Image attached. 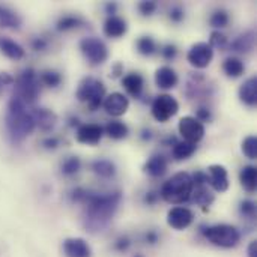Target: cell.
Instances as JSON below:
<instances>
[{
    "mask_svg": "<svg viewBox=\"0 0 257 257\" xmlns=\"http://www.w3.org/2000/svg\"><path fill=\"white\" fill-rule=\"evenodd\" d=\"M136 257H143V256H140V254H137V256H136Z\"/></svg>",
    "mask_w": 257,
    "mask_h": 257,
    "instance_id": "f5cc1de1",
    "label": "cell"
},
{
    "mask_svg": "<svg viewBox=\"0 0 257 257\" xmlns=\"http://www.w3.org/2000/svg\"><path fill=\"white\" fill-rule=\"evenodd\" d=\"M163 56L166 59H173L176 56V47L175 45H166L163 50Z\"/></svg>",
    "mask_w": 257,
    "mask_h": 257,
    "instance_id": "b9f144b4",
    "label": "cell"
},
{
    "mask_svg": "<svg viewBox=\"0 0 257 257\" xmlns=\"http://www.w3.org/2000/svg\"><path fill=\"white\" fill-rule=\"evenodd\" d=\"M223 69H224V72H226L229 77L236 78V77H241V75L244 74V63H242V60L238 59V57H229V59L224 60Z\"/></svg>",
    "mask_w": 257,
    "mask_h": 257,
    "instance_id": "484cf974",
    "label": "cell"
},
{
    "mask_svg": "<svg viewBox=\"0 0 257 257\" xmlns=\"http://www.w3.org/2000/svg\"><path fill=\"white\" fill-rule=\"evenodd\" d=\"M248 257H257V242L253 241L248 245Z\"/></svg>",
    "mask_w": 257,
    "mask_h": 257,
    "instance_id": "7dc6e473",
    "label": "cell"
},
{
    "mask_svg": "<svg viewBox=\"0 0 257 257\" xmlns=\"http://www.w3.org/2000/svg\"><path fill=\"white\" fill-rule=\"evenodd\" d=\"M32 116L35 119V125H38L39 130H42V131H51L56 126L57 116L51 110H47V108H35L33 113H32Z\"/></svg>",
    "mask_w": 257,
    "mask_h": 257,
    "instance_id": "2e32d148",
    "label": "cell"
},
{
    "mask_svg": "<svg viewBox=\"0 0 257 257\" xmlns=\"http://www.w3.org/2000/svg\"><path fill=\"white\" fill-rule=\"evenodd\" d=\"M78 170H80V160L77 157H71L66 161H63V164H62V172L68 176L77 173Z\"/></svg>",
    "mask_w": 257,
    "mask_h": 257,
    "instance_id": "d590c367",
    "label": "cell"
},
{
    "mask_svg": "<svg viewBox=\"0 0 257 257\" xmlns=\"http://www.w3.org/2000/svg\"><path fill=\"white\" fill-rule=\"evenodd\" d=\"M41 81L44 84L50 86V87H57L60 84V81H62V77L56 71H44L41 74Z\"/></svg>",
    "mask_w": 257,
    "mask_h": 257,
    "instance_id": "d6a6232c",
    "label": "cell"
},
{
    "mask_svg": "<svg viewBox=\"0 0 257 257\" xmlns=\"http://www.w3.org/2000/svg\"><path fill=\"white\" fill-rule=\"evenodd\" d=\"M209 184L212 185V188L218 193H224L229 188V176H227V170L224 166L220 164H212L209 167Z\"/></svg>",
    "mask_w": 257,
    "mask_h": 257,
    "instance_id": "4fadbf2b",
    "label": "cell"
},
{
    "mask_svg": "<svg viewBox=\"0 0 257 257\" xmlns=\"http://www.w3.org/2000/svg\"><path fill=\"white\" fill-rule=\"evenodd\" d=\"M242 152L245 154L247 158L256 160L257 158V139L256 136H248L242 142Z\"/></svg>",
    "mask_w": 257,
    "mask_h": 257,
    "instance_id": "f546056e",
    "label": "cell"
},
{
    "mask_svg": "<svg viewBox=\"0 0 257 257\" xmlns=\"http://www.w3.org/2000/svg\"><path fill=\"white\" fill-rule=\"evenodd\" d=\"M203 235L209 242H212L214 245L223 247V248H232L241 239V235H239L238 229L230 226V224L211 226V227L203 230Z\"/></svg>",
    "mask_w": 257,
    "mask_h": 257,
    "instance_id": "5b68a950",
    "label": "cell"
},
{
    "mask_svg": "<svg viewBox=\"0 0 257 257\" xmlns=\"http://www.w3.org/2000/svg\"><path fill=\"white\" fill-rule=\"evenodd\" d=\"M57 145H59V140L57 139H45L44 140V146L47 148V149H54V148H57Z\"/></svg>",
    "mask_w": 257,
    "mask_h": 257,
    "instance_id": "f6af8a7d",
    "label": "cell"
},
{
    "mask_svg": "<svg viewBox=\"0 0 257 257\" xmlns=\"http://www.w3.org/2000/svg\"><path fill=\"white\" fill-rule=\"evenodd\" d=\"M126 23L116 15H110L104 23V33L108 38H120L122 35L126 33Z\"/></svg>",
    "mask_w": 257,
    "mask_h": 257,
    "instance_id": "ac0fdd59",
    "label": "cell"
},
{
    "mask_svg": "<svg viewBox=\"0 0 257 257\" xmlns=\"http://www.w3.org/2000/svg\"><path fill=\"white\" fill-rule=\"evenodd\" d=\"M154 200H155V194H154V193H149V194L146 196V202H148V203H152Z\"/></svg>",
    "mask_w": 257,
    "mask_h": 257,
    "instance_id": "f907efd6",
    "label": "cell"
},
{
    "mask_svg": "<svg viewBox=\"0 0 257 257\" xmlns=\"http://www.w3.org/2000/svg\"><path fill=\"white\" fill-rule=\"evenodd\" d=\"M102 137V128L96 123L81 125L77 131V142L84 145H96Z\"/></svg>",
    "mask_w": 257,
    "mask_h": 257,
    "instance_id": "9a60e30c",
    "label": "cell"
},
{
    "mask_svg": "<svg viewBox=\"0 0 257 257\" xmlns=\"http://www.w3.org/2000/svg\"><path fill=\"white\" fill-rule=\"evenodd\" d=\"M21 26V18L20 15L12 11L8 6L0 5V27H6V29H20Z\"/></svg>",
    "mask_w": 257,
    "mask_h": 257,
    "instance_id": "603a6c76",
    "label": "cell"
},
{
    "mask_svg": "<svg viewBox=\"0 0 257 257\" xmlns=\"http://www.w3.org/2000/svg\"><path fill=\"white\" fill-rule=\"evenodd\" d=\"M63 253L66 257H90L92 250L81 238H69L63 242Z\"/></svg>",
    "mask_w": 257,
    "mask_h": 257,
    "instance_id": "5bb4252c",
    "label": "cell"
},
{
    "mask_svg": "<svg viewBox=\"0 0 257 257\" xmlns=\"http://www.w3.org/2000/svg\"><path fill=\"white\" fill-rule=\"evenodd\" d=\"M256 175L257 170L256 167H253V166H245V167L241 170V175H239L241 184H242V187H244L247 191H250V193H253V191L256 190Z\"/></svg>",
    "mask_w": 257,
    "mask_h": 257,
    "instance_id": "d4e9b609",
    "label": "cell"
},
{
    "mask_svg": "<svg viewBox=\"0 0 257 257\" xmlns=\"http://www.w3.org/2000/svg\"><path fill=\"white\" fill-rule=\"evenodd\" d=\"M114 9H116V5H114V3H108V5H107V11H108L111 15L114 14Z\"/></svg>",
    "mask_w": 257,
    "mask_h": 257,
    "instance_id": "681fc988",
    "label": "cell"
},
{
    "mask_svg": "<svg viewBox=\"0 0 257 257\" xmlns=\"http://www.w3.org/2000/svg\"><path fill=\"white\" fill-rule=\"evenodd\" d=\"M80 48H81V53L84 54V57L89 60L90 65H101L108 57L107 45L101 39L93 38V36L81 39Z\"/></svg>",
    "mask_w": 257,
    "mask_h": 257,
    "instance_id": "52a82bcc",
    "label": "cell"
},
{
    "mask_svg": "<svg viewBox=\"0 0 257 257\" xmlns=\"http://www.w3.org/2000/svg\"><path fill=\"white\" fill-rule=\"evenodd\" d=\"M92 170L102 176V178H111L114 173H116V167L111 161L108 160H96L93 164H92Z\"/></svg>",
    "mask_w": 257,
    "mask_h": 257,
    "instance_id": "83f0119b",
    "label": "cell"
},
{
    "mask_svg": "<svg viewBox=\"0 0 257 257\" xmlns=\"http://www.w3.org/2000/svg\"><path fill=\"white\" fill-rule=\"evenodd\" d=\"M241 212H242L245 217L253 218V217L256 215V205H254L251 200H245V202H242V205H241Z\"/></svg>",
    "mask_w": 257,
    "mask_h": 257,
    "instance_id": "74e56055",
    "label": "cell"
},
{
    "mask_svg": "<svg viewBox=\"0 0 257 257\" xmlns=\"http://www.w3.org/2000/svg\"><path fill=\"white\" fill-rule=\"evenodd\" d=\"M139 9L143 15H152L157 9V3L155 2H142L139 5Z\"/></svg>",
    "mask_w": 257,
    "mask_h": 257,
    "instance_id": "f35d334b",
    "label": "cell"
},
{
    "mask_svg": "<svg viewBox=\"0 0 257 257\" xmlns=\"http://www.w3.org/2000/svg\"><path fill=\"white\" fill-rule=\"evenodd\" d=\"M209 116H211V114H209V111H208L206 108H200V110L197 111V117H196V119L202 122V120H208Z\"/></svg>",
    "mask_w": 257,
    "mask_h": 257,
    "instance_id": "bcb514c9",
    "label": "cell"
},
{
    "mask_svg": "<svg viewBox=\"0 0 257 257\" xmlns=\"http://www.w3.org/2000/svg\"><path fill=\"white\" fill-rule=\"evenodd\" d=\"M155 81L161 89H173L178 84V75L170 66H161L155 72Z\"/></svg>",
    "mask_w": 257,
    "mask_h": 257,
    "instance_id": "e0dca14e",
    "label": "cell"
},
{
    "mask_svg": "<svg viewBox=\"0 0 257 257\" xmlns=\"http://www.w3.org/2000/svg\"><path fill=\"white\" fill-rule=\"evenodd\" d=\"M196 145L193 143H188V142H179L175 145L173 148V157L176 160H187L190 158L194 152H196Z\"/></svg>",
    "mask_w": 257,
    "mask_h": 257,
    "instance_id": "f1b7e54d",
    "label": "cell"
},
{
    "mask_svg": "<svg viewBox=\"0 0 257 257\" xmlns=\"http://www.w3.org/2000/svg\"><path fill=\"white\" fill-rule=\"evenodd\" d=\"M254 42H256V35H254L253 30H250V32H245L244 35H239V36L230 44V47H232L235 51L247 53V51L253 50Z\"/></svg>",
    "mask_w": 257,
    "mask_h": 257,
    "instance_id": "cb8c5ba5",
    "label": "cell"
},
{
    "mask_svg": "<svg viewBox=\"0 0 257 257\" xmlns=\"http://www.w3.org/2000/svg\"><path fill=\"white\" fill-rule=\"evenodd\" d=\"M211 24L214 27H226L229 24V15L224 11H217L212 17H211Z\"/></svg>",
    "mask_w": 257,
    "mask_h": 257,
    "instance_id": "8d00e7d4",
    "label": "cell"
},
{
    "mask_svg": "<svg viewBox=\"0 0 257 257\" xmlns=\"http://www.w3.org/2000/svg\"><path fill=\"white\" fill-rule=\"evenodd\" d=\"M146 239H148V242L155 244L158 238H157V235H155V233H148V235H146Z\"/></svg>",
    "mask_w": 257,
    "mask_h": 257,
    "instance_id": "c3c4849f",
    "label": "cell"
},
{
    "mask_svg": "<svg viewBox=\"0 0 257 257\" xmlns=\"http://www.w3.org/2000/svg\"><path fill=\"white\" fill-rule=\"evenodd\" d=\"M179 133L184 137V142L196 145L205 136V126L200 120L193 116H185L179 120Z\"/></svg>",
    "mask_w": 257,
    "mask_h": 257,
    "instance_id": "9c48e42d",
    "label": "cell"
},
{
    "mask_svg": "<svg viewBox=\"0 0 257 257\" xmlns=\"http://www.w3.org/2000/svg\"><path fill=\"white\" fill-rule=\"evenodd\" d=\"M179 110L178 101L172 95H160L152 102V116L158 122H167Z\"/></svg>",
    "mask_w": 257,
    "mask_h": 257,
    "instance_id": "ba28073f",
    "label": "cell"
},
{
    "mask_svg": "<svg viewBox=\"0 0 257 257\" xmlns=\"http://www.w3.org/2000/svg\"><path fill=\"white\" fill-rule=\"evenodd\" d=\"M143 170L149 176H154V178L163 176L167 172V160L163 155H155L145 164Z\"/></svg>",
    "mask_w": 257,
    "mask_h": 257,
    "instance_id": "7402d4cb",
    "label": "cell"
},
{
    "mask_svg": "<svg viewBox=\"0 0 257 257\" xmlns=\"http://www.w3.org/2000/svg\"><path fill=\"white\" fill-rule=\"evenodd\" d=\"M35 119L32 113H27L26 104L17 98L12 96L8 104V114H6V130L14 143L23 142L32 131L35 130Z\"/></svg>",
    "mask_w": 257,
    "mask_h": 257,
    "instance_id": "7a4b0ae2",
    "label": "cell"
},
{
    "mask_svg": "<svg viewBox=\"0 0 257 257\" xmlns=\"http://www.w3.org/2000/svg\"><path fill=\"white\" fill-rule=\"evenodd\" d=\"M81 23H83V21H81L80 18L68 15V17H63V18H60V20H59V23H57V30H60V32H63V30H69V29L78 27Z\"/></svg>",
    "mask_w": 257,
    "mask_h": 257,
    "instance_id": "836d02e7",
    "label": "cell"
},
{
    "mask_svg": "<svg viewBox=\"0 0 257 257\" xmlns=\"http://www.w3.org/2000/svg\"><path fill=\"white\" fill-rule=\"evenodd\" d=\"M14 96L20 98L24 104H33L39 96V80L33 69H24L15 81Z\"/></svg>",
    "mask_w": 257,
    "mask_h": 257,
    "instance_id": "277c9868",
    "label": "cell"
},
{
    "mask_svg": "<svg viewBox=\"0 0 257 257\" xmlns=\"http://www.w3.org/2000/svg\"><path fill=\"white\" fill-rule=\"evenodd\" d=\"M239 98L247 105H256L257 102V78L251 77L239 89Z\"/></svg>",
    "mask_w": 257,
    "mask_h": 257,
    "instance_id": "d6986e66",
    "label": "cell"
},
{
    "mask_svg": "<svg viewBox=\"0 0 257 257\" xmlns=\"http://www.w3.org/2000/svg\"><path fill=\"white\" fill-rule=\"evenodd\" d=\"M130 107V101L123 93L113 92L104 99V108L108 114L111 116H122L126 113Z\"/></svg>",
    "mask_w": 257,
    "mask_h": 257,
    "instance_id": "7c38bea8",
    "label": "cell"
},
{
    "mask_svg": "<svg viewBox=\"0 0 257 257\" xmlns=\"http://www.w3.org/2000/svg\"><path fill=\"white\" fill-rule=\"evenodd\" d=\"M119 71H120V65H116V68H114V74H113V75H114V77H116V75H119Z\"/></svg>",
    "mask_w": 257,
    "mask_h": 257,
    "instance_id": "816d5d0a",
    "label": "cell"
},
{
    "mask_svg": "<svg viewBox=\"0 0 257 257\" xmlns=\"http://www.w3.org/2000/svg\"><path fill=\"white\" fill-rule=\"evenodd\" d=\"M194 202L205 208L214 202V196L205 187H199V190H196V194H194Z\"/></svg>",
    "mask_w": 257,
    "mask_h": 257,
    "instance_id": "1f68e13d",
    "label": "cell"
},
{
    "mask_svg": "<svg viewBox=\"0 0 257 257\" xmlns=\"http://www.w3.org/2000/svg\"><path fill=\"white\" fill-rule=\"evenodd\" d=\"M105 133L108 134V137H111L114 140H122V139H125L128 136V126L123 122L113 120V122L107 123Z\"/></svg>",
    "mask_w": 257,
    "mask_h": 257,
    "instance_id": "4316f807",
    "label": "cell"
},
{
    "mask_svg": "<svg viewBox=\"0 0 257 257\" xmlns=\"http://www.w3.org/2000/svg\"><path fill=\"white\" fill-rule=\"evenodd\" d=\"M12 81H14V78H12L9 74H6V72H2V74H0V92L5 89V86L11 84Z\"/></svg>",
    "mask_w": 257,
    "mask_h": 257,
    "instance_id": "60d3db41",
    "label": "cell"
},
{
    "mask_svg": "<svg viewBox=\"0 0 257 257\" xmlns=\"http://www.w3.org/2000/svg\"><path fill=\"white\" fill-rule=\"evenodd\" d=\"M32 47H33V50H36V51H42V50H45L47 42H45L42 38H36V39H33Z\"/></svg>",
    "mask_w": 257,
    "mask_h": 257,
    "instance_id": "7bdbcfd3",
    "label": "cell"
},
{
    "mask_svg": "<svg viewBox=\"0 0 257 257\" xmlns=\"http://www.w3.org/2000/svg\"><path fill=\"white\" fill-rule=\"evenodd\" d=\"M212 57H214V50L209 47L208 42H197V44H194L190 48L188 54H187L188 62L194 68H199V69L206 68L211 63Z\"/></svg>",
    "mask_w": 257,
    "mask_h": 257,
    "instance_id": "30bf717a",
    "label": "cell"
},
{
    "mask_svg": "<svg viewBox=\"0 0 257 257\" xmlns=\"http://www.w3.org/2000/svg\"><path fill=\"white\" fill-rule=\"evenodd\" d=\"M0 51L12 60H20L24 57V48L9 38L0 36Z\"/></svg>",
    "mask_w": 257,
    "mask_h": 257,
    "instance_id": "ffe728a7",
    "label": "cell"
},
{
    "mask_svg": "<svg viewBox=\"0 0 257 257\" xmlns=\"http://www.w3.org/2000/svg\"><path fill=\"white\" fill-rule=\"evenodd\" d=\"M137 48H139V51H140L142 54H145V56H151V54H154V53H155L157 45H155V41H154L152 38H149V36H143V38H140V39L137 41Z\"/></svg>",
    "mask_w": 257,
    "mask_h": 257,
    "instance_id": "4dcf8cb0",
    "label": "cell"
},
{
    "mask_svg": "<svg viewBox=\"0 0 257 257\" xmlns=\"http://www.w3.org/2000/svg\"><path fill=\"white\" fill-rule=\"evenodd\" d=\"M104 95H105L104 84L93 77L83 78L78 89H77V98L83 102H87L92 111L101 105Z\"/></svg>",
    "mask_w": 257,
    "mask_h": 257,
    "instance_id": "8992f818",
    "label": "cell"
},
{
    "mask_svg": "<svg viewBox=\"0 0 257 257\" xmlns=\"http://www.w3.org/2000/svg\"><path fill=\"white\" fill-rule=\"evenodd\" d=\"M170 18H172L173 21H181V20L184 18V11H182L179 6L172 8V11H170Z\"/></svg>",
    "mask_w": 257,
    "mask_h": 257,
    "instance_id": "ab89813d",
    "label": "cell"
},
{
    "mask_svg": "<svg viewBox=\"0 0 257 257\" xmlns=\"http://www.w3.org/2000/svg\"><path fill=\"white\" fill-rule=\"evenodd\" d=\"M72 200L81 202L86 206L84 211V226L89 232H102L110 220L113 218L120 200L122 194L119 191L108 194H92L86 190H75L72 194Z\"/></svg>",
    "mask_w": 257,
    "mask_h": 257,
    "instance_id": "6da1fadb",
    "label": "cell"
},
{
    "mask_svg": "<svg viewBox=\"0 0 257 257\" xmlns=\"http://www.w3.org/2000/svg\"><path fill=\"white\" fill-rule=\"evenodd\" d=\"M122 84H123V87L126 89V92H128L130 95L139 98L140 93H142V90H143L145 81H143V77H142L140 74L131 72V74H128V75H125V77L122 78Z\"/></svg>",
    "mask_w": 257,
    "mask_h": 257,
    "instance_id": "44dd1931",
    "label": "cell"
},
{
    "mask_svg": "<svg viewBox=\"0 0 257 257\" xmlns=\"http://www.w3.org/2000/svg\"><path fill=\"white\" fill-rule=\"evenodd\" d=\"M128 247H130V239H128V238H120V239L116 242V250L123 251V250H126Z\"/></svg>",
    "mask_w": 257,
    "mask_h": 257,
    "instance_id": "ee69618b",
    "label": "cell"
},
{
    "mask_svg": "<svg viewBox=\"0 0 257 257\" xmlns=\"http://www.w3.org/2000/svg\"><path fill=\"white\" fill-rule=\"evenodd\" d=\"M193 188H194V184H193L191 175L187 172H179V173L173 175L163 185L161 196L167 203L181 205L191 197Z\"/></svg>",
    "mask_w": 257,
    "mask_h": 257,
    "instance_id": "3957f363",
    "label": "cell"
},
{
    "mask_svg": "<svg viewBox=\"0 0 257 257\" xmlns=\"http://www.w3.org/2000/svg\"><path fill=\"white\" fill-rule=\"evenodd\" d=\"M209 47L211 48L224 50L227 47V38L223 33H220V32H212L211 33V38H209Z\"/></svg>",
    "mask_w": 257,
    "mask_h": 257,
    "instance_id": "e575fe53",
    "label": "cell"
},
{
    "mask_svg": "<svg viewBox=\"0 0 257 257\" xmlns=\"http://www.w3.org/2000/svg\"><path fill=\"white\" fill-rule=\"evenodd\" d=\"M194 220V214L188 209V208H182V206H176L172 208L167 214V223L170 227L176 229V230H184L187 229Z\"/></svg>",
    "mask_w": 257,
    "mask_h": 257,
    "instance_id": "8fae6325",
    "label": "cell"
}]
</instances>
